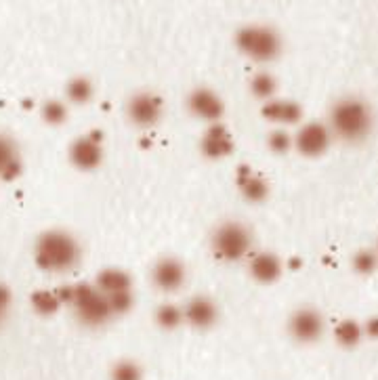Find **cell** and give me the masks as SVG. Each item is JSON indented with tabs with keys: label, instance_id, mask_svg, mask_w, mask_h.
I'll use <instances>...</instances> for the list:
<instances>
[{
	"label": "cell",
	"instance_id": "obj_29",
	"mask_svg": "<svg viewBox=\"0 0 378 380\" xmlns=\"http://www.w3.org/2000/svg\"><path fill=\"white\" fill-rule=\"evenodd\" d=\"M9 305H11V290L5 284H0V324H3L9 311Z\"/></svg>",
	"mask_w": 378,
	"mask_h": 380
},
{
	"label": "cell",
	"instance_id": "obj_17",
	"mask_svg": "<svg viewBox=\"0 0 378 380\" xmlns=\"http://www.w3.org/2000/svg\"><path fill=\"white\" fill-rule=\"evenodd\" d=\"M236 181H238V187H240V191H242V196H244L246 200H250V202H261V200L267 198L269 187H267V183L263 181V177L257 175L252 169L242 166V169L238 171V175H236Z\"/></svg>",
	"mask_w": 378,
	"mask_h": 380
},
{
	"label": "cell",
	"instance_id": "obj_12",
	"mask_svg": "<svg viewBox=\"0 0 378 380\" xmlns=\"http://www.w3.org/2000/svg\"><path fill=\"white\" fill-rule=\"evenodd\" d=\"M200 149L202 154L210 160H221L225 156H230L234 151V139L227 132V128H223L221 124H212L200 141Z\"/></svg>",
	"mask_w": 378,
	"mask_h": 380
},
{
	"label": "cell",
	"instance_id": "obj_26",
	"mask_svg": "<svg viewBox=\"0 0 378 380\" xmlns=\"http://www.w3.org/2000/svg\"><path fill=\"white\" fill-rule=\"evenodd\" d=\"M108 298H110V305H112L114 316H122V313H126L132 307V292L130 290L108 294Z\"/></svg>",
	"mask_w": 378,
	"mask_h": 380
},
{
	"label": "cell",
	"instance_id": "obj_23",
	"mask_svg": "<svg viewBox=\"0 0 378 380\" xmlns=\"http://www.w3.org/2000/svg\"><path fill=\"white\" fill-rule=\"evenodd\" d=\"M334 336H336L338 345H343V347H355V345L361 340V328H359L355 322L345 320V322H341V324L336 326Z\"/></svg>",
	"mask_w": 378,
	"mask_h": 380
},
{
	"label": "cell",
	"instance_id": "obj_21",
	"mask_svg": "<svg viewBox=\"0 0 378 380\" xmlns=\"http://www.w3.org/2000/svg\"><path fill=\"white\" fill-rule=\"evenodd\" d=\"M156 322H158V326L164 328V330H175V328H179V326L185 322L183 309H179L177 305H171V302H166V305L158 307V311H156Z\"/></svg>",
	"mask_w": 378,
	"mask_h": 380
},
{
	"label": "cell",
	"instance_id": "obj_2",
	"mask_svg": "<svg viewBox=\"0 0 378 380\" xmlns=\"http://www.w3.org/2000/svg\"><path fill=\"white\" fill-rule=\"evenodd\" d=\"M330 130L334 137L357 143L372 130V112L359 97H343L330 110Z\"/></svg>",
	"mask_w": 378,
	"mask_h": 380
},
{
	"label": "cell",
	"instance_id": "obj_9",
	"mask_svg": "<svg viewBox=\"0 0 378 380\" xmlns=\"http://www.w3.org/2000/svg\"><path fill=\"white\" fill-rule=\"evenodd\" d=\"M288 332L296 343H313L324 334V318L316 309H298L288 322Z\"/></svg>",
	"mask_w": 378,
	"mask_h": 380
},
{
	"label": "cell",
	"instance_id": "obj_13",
	"mask_svg": "<svg viewBox=\"0 0 378 380\" xmlns=\"http://www.w3.org/2000/svg\"><path fill=\"white\" fill-rule=\"evenodd\" d=\"M183 318L189 326H194L198 330H208L216 324L218 311H216V305L210 298L194 296L183 307Z\"/></svg>",
	"mask_w": 378,
	"mask_h": 380
},
{
	"label": "cell",
	"instance_id": "obj_18",
	"mask_svg": "<svg viewBox=\"0 0 378 380\" xmlns=\"http://www.w3.org/2000/svg\"><path fill=\"white\" fill-rule=\"evenodd\" d=\"M132 282H130V275L122 269H116V267H110V269H103L99 275H97V288L103 292V294H116V292H124V290H130Z\"/></svg>",
	"mask_w": 378,
	"mask_h": 380
},
{
	"label": "cell",
	"instance_id": "obj_11",
	"mask_svg": "<svg viewBox=\"0 0 378 380\" xmlns=\"http://www.w3.org/2000/svg\"><path fill=\"white\" fill-rule=\"evenodd\" d=\"M151 282L162 292H175L185 282V267L179 259H160L151 271Z\"/></svg>",
	"mask_w": 378,
	"mask_h": 380
},
{
	"label": "cell",
	"instance_id": "obj_24",
	"mask_svg": "<svg viewBox=\"0 0 378 380\" xmlns=\"http://www.w3.org/2000/svg\"><path fill=\"white\" fill-rule=\"evenodd\" d=\"M42 120L51 126H59L67 120V107L57 99H49L42 105Z\"/></svg>",
	"mask_w": 378,
	"mask_h": 380
},
{
	"label": "cell",
	"instance_id": "obj_8",
	"mask_svg": "<svg viewBox=\"0 0 378 380\" xmlns=\"http://www.w3.org/2000/svg\"><path fill=\"white\" fill-rule=\"evenodd\" d=\"M330 141H332L330 126L311 122V124H305V126L298 128V132L294 137V147L300 151L302 156L318 158V156H322L324 151L330 147Z\"/></svg>",
	"mask_w": 378,
	"mask_h": 380
},
{
	"label": "cell",
	"instance_id": "obj_28",
	"mask_svg": "<svg viewBox=\"0 0 378 380\" xmlns=\"http://www.w3.org/2000/svg\"><path fill=\"white\" fill-rule=\"evenodd\" d=\"M267 145H269L273 151H277V154H284V151H288V149L294 145V141L290 139L288 132H284V130H273V132L269 135V139H267Z\"/></svg>",
	"mask_w": 378,
	"mask_h": 380
},
{
	"label": "cell",
	"instance_id": "obj_20",
	"mask_svg": "<svg viewBox=\"0 0 378 380\" xmlns=\"http://www.w3.org/2000/svg\"><path fill=\"white\" fill-rule=\"evenodd\" d=\"M32 307L36 313L40 316H53L59 311L61 307V298L57 296V292H49V290H38L32 294Z\"/></svg>",
	"mask_w": 378,
	"mask_h": 380
},
{
	"label": "cell",
	"instance_id": "obj_6",
	"mask_svg": "<svg viewBox=\"0 0 378 380\" xmlns=\"http://www.w3.org/2000/svg\"><path fill=\"white\" fill-rule=\"evenodd\" d=\"M164 114V103L154 93H137L128 99L126 116L139 128H151L160 122Z\"/></svg>",
	"mask_w": 378,
	"mask_h": 380
},
{
	"label": "cell",
	"instance_id": "obj_4",
	"mask_svg": "<svg viewBox=\"0 0 378 380\" xmlns=\"http://www.w3.org/2000/svg\"><path fill=\"white\" fill-rule=\"evenodd\" d=\"M71 305L76 309L78 322L89 328H99L114 318L110 298L97 288V284H76Z\"/></svg>",
	"mask_w": 378,
	"mask_h": 380
},
{
	"label": "cell",
	"instance_id": "obj_22",
	"mask_svg": "<svg viewBox=\"0 0 378 380\" xmlns=\"http://www.w3.org/2000/svg\"><path fill=\"white\" fill-rule=\"evenodd\" d=\"M250 91L257 99H263V101H269L275 97V91H277V85L275 80L271 78L269 74H259L252 78L250 83Z\"/></svg>",
	"mask_w": 378,
	"mask_h": 380
},
{
	"label": "cell",
	"instance_id": "obj_30",
	"mask_svg": "<svg viewBox=\"0 0 378 380\" xmlns=\"http://www.w3.org/2000/svg\"><path fill=\"white\" fill-rule=\"evenodd\" d=\"M366 332H368L370 336H378V318H374V320H370V322L366 324Z\"/></svg>",
	"mask_w": 378,
	"mask_h": 380
},
{
	"label": "cell",
	"instance_id": "obj_19",
	"mask_svg": "<svg viewBox=\"0 0 378 380\" xmlns=\"http://www.w3.org/2000/svg\"><path fill=\"white\" fill-rule=\"evenodd\" d=\"M65 97L76 105L89 103L93 99V83L89 78H83V76H76L65 85Z\"/></svg>",
	"mask_w": 378,
	"mask_h": 380
},
{
	"label": "cell",
	"instance_id": "obj_5",
	"mask_svg": "<svg viewBox=\"0 0 378 380\" xmlns=\"http://www.w3.org/2000/svg\"><path fill=\"white\" fill-rule=\"evenodd\" d=\"M236 46L252 61L269 63L282 53V38L269 26H244L236 34Z\"/></svg>",
	"mask_w": 378,
	"mask_h": 380
},
{
	"label": "cell",
	"instance_id": "obj_27",
	"mask_svg": "<svg viewBox=\"0 0 378 380\" xmlns=\"http://www.w3.org/2000/svg\"><path fill=\"white\" fill-rule=\"evenodd\" d=\"M378 265V257L374 252H368V250H361L355 254L353 259V267L359 271V273H372Z\"/></svg>",
	"mask_w": 378,
	"mask_h": 380
},
{
	"label": "cell",
	"instance_id": "obj_10",
	"mask_svg": "<svg viewBox=\"0 0 378 380\" xmlns=\"http://www.w3.org/2000/svg\"><path fill=\"white\" fill-rule=\"evenodd\" d=\"M187 107H189L191 116H196L204 122H216L223 116V101L210 89L191 91L187 97Z\"/></svg>",
	"mask_w": 378,
	"mask_h": 380
},
{
	"label": "cell",
	"instance_id": "obj_15",
	"mask_svg": "<svg viewBox=\"0 0 378 380\" xmlns=\"http://www.w3.org/2000/svg\"><path fill=\"white\" fill-rule=\"evenodd\" d=\"M263 116L275 124H282V126H290V124H296L302 116L300 112V105L290 101V99H269L265 101V107H263Z\"/></svg>",
	"mask_w": 378,
	"mask_h": 380
},
{
	"label": "cell",
	"instance_id": "obj_14",
	"mask_svg": "<svg viewBox=\"0 0 378 380\" xmlns=\"http://www.w3.org/2000/svg\"><path fill=\"white\" fill-rule=\"evenodd\" d=\"M22 175V160H19V149L17 143L0 132V179L13 181Z\"/></svg>",
	"mask_w": 378,
	"mask_h": 380
},
{
	"label": "cell",
	"instance_id": "obj_16",
	"mask_svg": "<svg viewBox=\"0 0 378 380\" xmlns=\"http://www.w3.org/2000/svg\"><path fill=\"white\" fill-rule=\"evenodd\" d=\"M250 275L261 284H273L282 275V261L271 252H259L250 259Z\"/></svg>",
	"mask_w": 378,
	"mask_h": 380
},
{
	"label": "cell",
	"instance_id": "obj_1",
	"mask_svg": "<svg viewBox=\"0 0 378 380\" xmlns=\"http://www.w3.org/2000/svg\"><path fill=\"white\" fill-rule=\"evenodd\" d=\"M80 244L69 232L46 230L34 244V261L42 271L65 273L80 263Z\"/></svg>",
	"mask_w": 378,
	"mask_h": 380
},
{
	"label": "cell",
	"instance_id": "obj_25",
	"mask_svg": "<svg viewBox=\"0 0 378 380\" xmlns=\"http://www.w3.org/2000/svg\"><path fill=\"white\" fill-rule=\"evenodd\" d=\"M141 368L135 361H120L112 370V380H141Z\"/></svg>",
	"mask_w": 378,
	"mask_h": 380
},
{
	"label": "cell",
	"instance_id": "obj_7",
	"mask_svg": "<svg viewBox=\"0 0 378 380\" xmlns=\"http://www.w3.org/2000/svg\"><path fill=\"white\" fill-rule=\"evenodd\" d=\"M69 162L78 171H95L103 160L101 137L97 132L78 137L69 145Z\"/></svg>",
	"mask_w": 378,
	"mask_h": 380
},
{
	"label": "cell",
	"instance_id": "obj_3",
	"mask_svg": "<svg viewBox=\"0 0 378 380\" xmlns=\"http://www.w3.org/2000/svg\"><path fill=\"white\" fill-rule=\"evenodd\" d=\"M210 248L221 261H242L252 250V232L244 223L227 221L214 230L210 238Z\"/></svg>",
	"mask_w": 378,
	"mask_h": 380
}]
</instances>
